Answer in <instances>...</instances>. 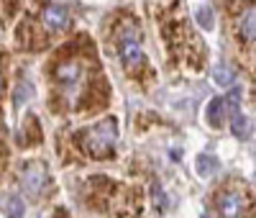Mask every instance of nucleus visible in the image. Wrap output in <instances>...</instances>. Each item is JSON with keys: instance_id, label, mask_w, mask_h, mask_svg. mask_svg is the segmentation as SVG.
<instances>
[{"instance_id": "4", "label": "nucleus", "mask_w": 256, "mask_h": 218, "mask_svg": "<svg viewBox=\"0 0 256 218\" xmlns=\"http://www.w3.org/2000/svg\"><path fill=\"white\" fill-rule=\"evenodd\" d=\"M20 187L28 198H41L49 190V172L44 162H28L20 172Z\"/></svg>"}, {"instance_id": "11", "label": "nucleus", "mask_w": 256, "mask_h": 218, "mask_svg": "<svg viewBox=\"0 0 256 218\" xmlns=\"http://www.w3.org/2000/svg\"><path fill=\"white\" fill-rule=\"evenodd\" d=\"M216 169H218V159L216 157H210V154L198 157V174H200V177H210Z\"/></svg>"}, {"instance_id": "12", "label": "nucleus", "mask_w": 256, "mask_h": 218, "mask_svg": "<svg viewBox=\"0 0 256 218\" xmlns=\"http://www.w3.org/2000/svg\"><path fill=\"white\" fill-rule=\"evenodd\" d=\"M233 134H236L238 139H248L251 136V121L248 118H244L241 113H236V116H233Z\"/></svg>"}, {"instance_id": "14", "label": "nucleus", "mask_w": 256, "mask_h": 218, "mask_svg": "<svg viewBox=\"0 0 256 218\" xmlns=\"http://www.w3.org/2000/svg\"><path fill=\"white\" fill-rule=\"evenodd\" d=\"M0 90H3V80H0Z\"/></svg>"}, {"instance_id": "13", "label": "nucleus", "mask_w": 256, "mask_h": 218, "mask_svg": "<svg viewBox=\"0 0 256 218\" xmlns=\"http://www.w3.org/2000/svg\"><path fill=\"white\" fill-rule=\"evenodd\" d=\"M195 16H198V24H200L205 31H210V29H212V8H208V6H200Z\"/></svg>"}, {"instance_id": "8", "label": "nucleus", "mask_w": 256, "mask_h": 218, "mask_svg": "<svg viewBox=\"0 0 256 218\" xmlns=\"http://www.w3.org/2000/svg\"><path fill=\"white\" fill-rule=\"evenodd\" d=\"M223 116H226V105H223V98H212L205 108V118L212 128H220L223 126Z\"/></svg>"}, {"instance_id": "7", "label": "nucleus", "mask_w": 256, "mask_h": 218, "mask_svg": "<svg viewBox=\"0 0 256 218\" xmlns=\"http://www.w3.org/2000/svg\"><path fill=\"white\" fill-rule=\"evenodd\" d=\"M254 6H248L241 16H238V21H236V26H238V39L246 44V47H251L254 44Z\"/></svg>"}, {"instance_id": "6", "label": "nucleus", "mask_w": 256, "mask_h": 218, "mask_svg": "<svg viewBox=\"0 0 256 218\" xmlns=\"http://www.w3.org/2000/svg\"><path fill=\"white\" fill-rule=\"evenodd\" d=\"M41 24H44V29L49 34H59V31H64L70 26V13L59 3H49L44 8V13H41Z\"/></svg>"}, {"instance_id": "2", "label": "nucleus", "mask_w": 256, "mask_h": 218, "mask_svg": "<svg viewBox=\"0 0 256 218\" xmlns=\"http://www.w3.org/2000/svg\"><path fill=\"white\" fill-rule=\"evenodd\" d=\"M84 80H88V70L80 59H64L54 70V82L64 98H77L84 87Z\"/></svg>"}, {"instance_id": "5", "label": "nucleus", "mask_w": 256, "mask_h": 218, "mask_svg": "<svg viewBox=\"0 0 256 218\" xmlns=\"http://www.w3.org/2000/svg\"><path fill=\"white\" fill-rule=\"evenodd\" d=\"M216 208H218L220 218H241V213L246 208V198L238 190H226V192L218 195Z\"/></svg>"}, {"instance_id": "10", "label": "nucleus", "mask_w": 256, "mask_h": 218, "mask_svg": "<svg viewBox=\"0 0 256 218\" xmlns=\"http://www.w3.org/2000/svg\"><path fill=\"white\" fill-rule=\"evenodd\" d=\"M212 80H216L220 87H230L236 82V72H233L230 64H218L216 70H212Z\"/></svg>"}, {"instance_id": "1", "label": "nucleus", "mask_w": 256, "mask_h": 218, "mask_svg": "<svg viewBox=\"0 0 256 218\" xmlns=\"http://www.w3.org/2000/svg\"><path fill=\"white\" fill-rule=\"evenodd\" d=\"M116 136H118V126L113 118H105L95 126H88L77 136L80 141V149L84 151L88 157H95V159H108L116 149Z\"/></svg>"}, {"instance_id": "3", "label": "nucleus", "mask_w": 256, "mask_h": 218, "mask_svg": "<svg viewBox=\"0 0 256 218\" xmlns=\"http://www.w3.org/2000/svg\"><path fill=\"white\" fill-rule=\"evenodd\" d=\"M118 54L123 59V64L128 70H136L141 67V64L146 62L144 59V49H141V36L134 26H123L120 34H118Z\"/></svg>"}, {"instance_id": "9", "label": "nucleus", "mask_w": 256, "mask_h": 218, "mask_svg": "<svg viewBox=\"0 0 256 218\" xmlns=\"http://www.w3.org/2000/svg\"><path fill=\"white\" fill-rule=\"evenodd\" d=\"M0 210L8 218H24V203H20L18 195H3L0 198Z\"/></svg>"}]
</instances>
